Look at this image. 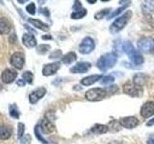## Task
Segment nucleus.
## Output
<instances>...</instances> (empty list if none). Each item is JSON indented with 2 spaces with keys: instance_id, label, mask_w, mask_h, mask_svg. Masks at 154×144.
Listing matches in <instances>:
<instances>
[{
  "instance_id": "obj_27",
  "label": "nucleus",
  "mask_w": 154,
  "mask_h": 144,
  "mask_svg": "<svg viewBox=\"0 0 154 144\" xmlns=\"http://www.w3.org/2000/svg\"><path fill=\"white\" fill-rule=\"evenodd\" d=\"M10 115L16 119H17L19 117V110H18L17 106L16 104H12L10 106Z\"/></svg>"
},
{
  "instance_id": "obj_45",
  "label": "nucleus",
  "mask_w": 154,
  "mask_h": 144,
  "mask_svg": "<svg viewBox=\"0 0 154 144\" xmlns=\"http://www.w3.org/2000/svg\"><path fill=\"white\" fill-rule=\"evenodd\" d=\"M109 144H123V143L119 142V141H112V142H110Z\"/></svg>"
},
{
  "instance_id": "obj_2",
  "label": "nucleus",
  "mask_w": 154,
  "mask_h": 144,
  "mask_svg": "<svg viewBox=\"0 0 154 144\" xmlns=\"http://www.w3.org/2000/svg\"><path fill=\"white\" fill-rule=\"evenodd\" d=\"M122 50L126 53V55L130 59L134 64L136 65H141L143 62V57L142 56L141 52H139L138 50L135 49V47L129 40L124 41L122 45Z\"/></svg>"
},
{
  "instance_id": "obj_12",
  "label": "nucleus",
  "mask_w": 154,
  "mask_h": 144,
  "mask_svg": "<svg viewBox=\"0 0 154 144\" xmlns=\"http://www.w3.org/2000/svg\"><path fill=\"white\" fill-rule=\"evenodd\" d=\"M61 66L60 62H51V64H47L43 66L42 68V75L43 76H51V75H54L56 72L59 70Z\"/></svg>"
},
{
  "instance_id": "obj_35",
  "label": "nucleus",
  "mask_w": 154,
  "mask_h": 144,
  "mask_svg": "<svg viewBox=\"0 0 154 144\" xmlns=\"http://www.w3.org/2000/svg\"><path fill=\"white\" fill-rule=\"evenodd\" d=\"M24 131H25V126L23 123H18V131H17V137L21 138L24 136Z\"/></svg>"
},
{
  "instance_id": "obj_6",
  "label": "nucleus",
  "mask_w": 154,
  "mask_h": 144,
  "mask_svg": "<svg viewBox=\"0 0 154 144\" xmlns=\"http://www.w3.org/2000/svg\"><path fill=\"white\" fill-rule=\"evenodd\" d=\"M94 48H95L94 40L91 37H85L83 40H82L79 45V52L81 54L87 55L93 52L94 50Z\"/></svg>"
},
{
  "instance_id": "obj_43",
  "label": "nucleus",
  "mask_w": 154,
  "mask_h": 144,
  "mask_svg": "<svg viewBox=\"0 0 154 144\" xmlns=\"http://www.w3.org/2000/svg\"><path fill=\"white\" fill-rule=\"evenodd\" d=\"M17 84L18 86H23L24 85H25V82L22 81V80H18V81H17Z\"/></svg>"
},
{
  "instance_id": "obj_7",
  "label": "nucleus",
  "mask_w": 154,
  "mask_h": 144,
  "mask_svg": "<svg viewBox=\"0 0 154 144\" xmlns=\"http://www.w3.org/2000/svg\"><path fill=\"white\" fill-rule=\"evenodd\" d=\"M122 88H123V92L125 94H128L130 96H132V97H139V96L143 93L142 88L135 86L133 83H130V82L124 84Z\"/></svg>"
},
{
  "instance_id": "obj_9",
  "label": "nucleus",
  "mask_w": 154,
  "mask_h": 144,
  "mask_svg": "<svg viewBox=\"0 0 154 144\" xmlns=\"http://www.w3.org/2000/svg\"><path fill=\"white\" fill-rule=\"evenodd\" d=\"M91 67V64L90 62H77V64L72 66L70 68V72L73 74H82V73H86L87 71H89L90 68Z\"/></svg>"
},
{
  "instance_id": "obj_22",
  "label": "nucleus",
  "mask_w": 154,
  "mask_h": 144,
  "mask_svg": "<svg viewBox=\"0 0 154 144\" xmlns=\"http://www.w3.org/2000/svg\"><path fill=\"white\" fill-rule=\"evenodd\" d=\"M13 130L7 125H1L0 126V139H8L12 136Z\"/></svg>"
},
{
  "instance_id": "obj_23",
  "label": "nucleus",
  "mask_w": 154,
  "mask_h": 144,
  "mask_svg": "<svg viewBox=\"0 0 154 144\" xmlns=\"http://www.w3.org/2000/svg\"><path fill=\"white\" fill-rule=\"evenodd\" d=\"M76 59H77V56L74 52H69L62 57V62L65 64H70L72 62H74Z\"/></svg>"
},
{
  "instance_id": "obj_34",
  "label": "nucleus",
  "mask_w": 154,
  "mask_h": 144,
  "mask_svg": "<svg viewBox=\"0 0 154 144\" xmlns=\"http://www.w3.org/2000/svg\"><path fill=\"white\" fill-rule=\"evenodd\" d=\"M50 49V45L48 44H42L38 47V53L40 54H45V53Z\"/></svg>"
},
{
  "instance_id": "obj_13",
  "label": "nucleus",
  "mask_w": 154,
  "mask_h": 144,
  "mask_svg": "<svg viewBox=\"0 0 154 144\" xmlns=\"http://www.w3.org/2000/svg\"><path fill=\"white\" fill-rule=\"evenodd\" d=\"M17 77V73L13 69H5L1 74V80L5 84H11L16 80Z\"/></svg>"
},
{
  "instance_id": "obj_37",
  "label": "nucleus",
  "mask_w": 154,
  "mask_h": 144,
  "mask_svg": "<svg viewBox=\"0 0 154 144\" xmlns=\"http://www.w3.org/2000/svg\"><path fill=\"white\" fill-rule=\"evenodd\" d=\"M61 56H62V51L56 50V51L51 53L50 56H49V59H58V58H61Z\"/></svg>"
},
{
  "instance_id": "obj_18",
  "label": "nucleus",
  "mask_w": 154,
  "mask_h": 144,
  "mask_svg": "<svg viewBox=\"0 0 154 144\" xmlns=\"http://www.w3.org/2000/svg\"><path fill=\"white\" fill-rule=\"evenodd\" d=\"M22 42L28 48L35 47L37 45V40L31 34H24L22 37Z\"/></svg>"
},
{
  "instance_id": "obj_16",
  "label": "nucleus",
  "mask_w": 154,
  "mask_h": 144,
  "mask_svg": "<svg viewBox=\"0 0 154 144\" xmlns=\"http://www.w3.org/2000/svg\"><path fill=\"white\" fill-rule=\"evenodd\" d=\"M147 81L148 76L144 73H137L133 77V84L137 86H140V88H143L147 83Z\"/></svg>"
},
{
  "instance_id": "obj_21",
  "label": "nucleus",
  "mask_w": 154,
  "mask_h": 144,
  "mask_svg": "<svg viewBox=\"0 0 154 144\" xmlns=\"http://www.w3.org/2000/svg\"><path fill=\"white\" fill-rule=\"evenodd\" d=\"M28 22L31 23L34 27H36L38 29H40L42 31H48L49 30V26L47 24L43 23L42 21L38 20V19H35V18H28Z\"/></svg>"
},
{
  "instance_id": "obj_17",
  "label": "nucleus",
  "mask_w": 154,
  "mask_h": 144,
  "mask_svg": "<svg viewBox=\"0 0 154 144\" xmlns=\"http://www.w3.org/2000/svg\"><path fill=\"white\" fill-rule=\"evenodd\" d=\"M102 79V75L97 74V75H91L88 77H85L81 80V85H83L85 86H89L94 85V83H96L97 81H100Z\"/></svg>"
},
{
  "instance_id": "obj_30",
  "label": "nucleus",
  "mask_w": 154,
  "mask_h": 144,
  "mask_svg": "<svg viewBox=\"0 0 154 144\" xmlns=\"http://www.w3.org/2000/svg\"><path fill=\"white\" fill-rule=\"evenodd\" d=\"M35 134H36V136L37 138L40 140L41 142H42L43 144H47L48 142L45 140V138L42 137V136L41 134V127H40V125H37V126L35 127Z\"/></svg>"
},
{
  "instance_id": "obj_29",
  "label": "nucleus",
  "mask_w": 154,
  "mask_h": 144,
  "mask_svg": "<svg viewBox=\"0 0 154 144\" xmlns=\"http://www.w3.org/2000/svg\"><path fill=\"white\" fill-rule=\"evenodd\" d=\"M111 12V9L107 8V9H103L102 11L100 12H97L95 14H94V18L97 19V20H100V19H102L106 14H108L109 13Z\"/></svg>"
},
{
  "instance_id": "obj_44",
  "label": "nucleus",
  "mask_w": 154,
  "mask_h": 144,
  "mask_svg": "<svg viewBox=\"0 0 154 144\" xmlns=\"http://www.w3.org/2000/svg\"><path fill=\"white\" fill-rule=\"evenodd\" d=\"M42 40H51L52 37L50 35H47V36H42Z\"/></svg>"
},
{
  "instance_id": "obj_40",
  "label": "nucleus",
  "mask_w": 154,
  "mask_h": 144,
  "mask_svg": "<svg viewBox=\"0 0 154 144\" xmlns=\"http://www.w3.org/2000/svg\"><path fill=\"white\" fill-rule=\"evenodd\" d=\"M40 13L42 14H45V16H49V12H48V10L45 9V8H43V9H40Z\"/></svg>"
},
{
  "instance_id": "obj_15",
  "label": "nucleus",
  "mask_w": 154,
  "mask_h": 144,
  "mask_svg": "<svg viewBox=\"0 0 154 144\" xmlns=\"http://www.w3.org/2000/svg\"><path fill=\"white\" fill-rule=\"evenodd\" d=\"M41 130L43 134H51L55 131V126L49 119L45 118L42 120V122L40 124Z\"/></svg>"
},
{
  "instance_id": "obj_11",
  "label": "nucleus",
  "mask_w": 154,
  "mask_h": 144,
  "mask_svg": "<svg viewBox=\"0 0 154 144\" xmlns=\"http://www.w3.org/2000/svg\"><path fill=\"white\" fill-rule=\"evenodd\" d=\"M119 123L122 124V127L126 129H133V128H136L139 125V119L135 116L122 117L119 120Z\"/></svg>"
},
{
  "instance_id": "obj_42",
  "label": "nucleus",
  "mask_w": 154,
  "mask_h": 144,
  "mask_svg": "<svg viewBox=\"0 0 154 144\" xmlns=\"http://www.w3.org/2000/svg\"><path fill=\"white\" fill-rule=\"evenodd\" d=\"M152 125H154V118L150 119V120H149V121L146 123V126H147V127H150V126H152Z\"/></svg>"
},
{
  "instance_id": "obj_46",
  "label": "nucleus",
  "mask_w": 154,
  "mask_h": 144,
  "mask_svg": "<svg viewBox=\"0 0 154 144\" xmlns=\"http://www.w3.org/2000/svg\"><path fill=\"white\" fill-rule=\"evenodd\" d=\"M87 2H88V3H91V4H94V3H95L96 1H95V0H87Z\"/></svg>"
},
{
  "instance_id": "obj_26",
  "label": "nucleus",
  "mask_w": 154,
  "mask_h": 144,
  "mask_svg": "<svg viewBox=\"0 0 154 144\" xmlns=\"http://www.w3.org/2000/svg\"><path fill=\"white\" fill-rule=\"evenodd\" d=\"M143 10L144 13L154 12V1H144L143 3Z\"/></svg>"
},
{
  "instance_id": "obj_33",
  "label": "nucleus",
  "mask_w": 154,
  "mask_h": 144,
  "mask_svg": "<svg viewBox=\"0 0 154 144\" xmlns=\"http://www.w3.org/2000/svg\"><path fill=\"white\" fill-rule=\"evenodd\" d=\"M105 89H106V91H107V94H108V95L115 94V93H117L118 91H119L118 86H116V85L111 86H109V88H106Z\"/></svg>"
},
{
  "instance_id": "obj_5",
  "label": "nucleus",
  "mask_w": 154,
  "mask_h": 144,
  "mask_svg": "<svg viewBox=\"0 0 154 144\" xmlns=\"http://www.w3.org/2000/svg\"><path fill=\"white\" fill-rule=\"evenodd\" d=\"M139 52L150 54L154 52V38L151 37H144L138 40Z\"/></svg>"
},
{
  "instance_id": "obj_1",
  "label": "nucleus",
  "mask_w": 154,
  "mask_h": 144,
  "mask_svg": "<svg viewBox=\"0 0 154 144\" xmlns=\"http://www.w3.org/2000/svg\"><path fill=\"white\" fill-rule=\"evenodd\" d=\"M118 62V57L117 54L114 52L111 53H106L103 56L100 57V59L96 62V66L97 68L101 71H107L108 69L113 68V67L116 65Z\"/></svg>"
},
{
  "instance_id": "obj_28",
  "label": "nucleus",
  "mask_w": 154,
  "mask_h": 144,
  "mask_svg": "<svg viewBox=\"0 0 154 144\" xmlns=\"http://www.w3.org/2000/svg\"><path fill=\"white\" fill-rule=\"evenodd\" d=\"M33 78H34L33 73L30 71H25V72H23V73H22V79L28 84H32L33 83Z\"/></svg>"
},
{
  "instance_id": "obj_36",
  "label": "nucleus",
  "mask_w": 154,
  "mask_h": 144,
  "mask_svg": "<svg viewBox=\"0 0 154 144\" xmlns=\"http://www.w3.org/2000/svg\"><path fill=\"white\" fill-rule=\"evenodd\" d=\"M26 11L29 13V14H36V5L34 4L33 2L30 3L28 5V6L26 7Z\"/></svg>"
},
{
  "instance_id": "obj_41",
  "label": "nucleus",
  "mask_w": 154,
  "mask_h": 144,
  "mask_svg": "<svg viewBox=\"0 0 154 144\" xmlns=\"http://www.w3.org/2000/svg\"><path fill=\"white\" fill-rule=\"evenodd\" d=\"M147 144H154V136H153V134H150V136L148 137Z\"/></svg>"
},
{
  "instance_id": "obj_19",
  "label": "nucleus",
  "mask_w": 154,
  "mask_h": 144,
  "mask_svg": "<svg viewBox=\"0 0 154 144\" xmlns=\"http://www.w3.org/2000/svg\"><path fill=\"white\" fill-rule=\"evenodd\" d=\"M11 23L5 17H0V35H6L11 31Z\"/></svg>"
},
{
  "instance_id": "obj_4",
  "label": "nucleus",
  "mask_w": 154,
  "mask_h": 144,
  "mask_svg": "<svg viewBox=\"0 0 154 144\" xmlns=\"http://www.w3.org/2000/svg\"><path fill=\"white\" fill-rule=\"evenodd\" d=\"M107 95V91L105 88H94L87 91L85 93V98L91 102H97V101L103 100Z\"/></svg>"
},
{
  "instance_id": "obj_14",
  "label": "nucleus",
  "mask_w": 154,
  "mask_h": 144,
  "mask_svg": "<svg viewBox=\"0 0 154 144\" xmlns=\"http://www.w3.org/2000/svg\"><path fill=\"white\" fill-rule=\"evenodd\" d=\"M46 93V88H38V89L34 90L33 92L29 95V101L31 104H36L40 99H42Z\"/></svg>"
},
{
  "instance_id": "obj_10",
  "label": "nucleus",
  "mask_w": 154,
  "mask_h": 144,
  "mask_svg": "<svg viewBox=\"0 0 154 144\" xmlns=\"http://www.w3.org/2000/svg\"><path fill=\"white\" fill-rule=\"evenodd\" d=\"M141 115L143 118H149L154 115V102L153 101H147L144 103L141 108Z\"/></svg>"
},
{
  "instance_id": "obj_25",
  "label": "nucleus",
  "mask_w": 154,
  "mask_h": 144,
  "mask_svg": "<svg viewBox=\"0 0 154 144\" xmlns=\"http://www.w3.org/2000/svg\"><path fill=\"white\" fill-rule=\"evenodd\" d=\"M122 124L119 123V121H118V120H112L109 125H108V128L110 131H112V132H119L120 131V129H122Z\"/></svg>"
},
{
  "instance_id": "obj_3",
  "label": "nucleus",
  "mask_w": 154,
  "mask_h": 144,
  "mask_svg": "<svg viewBox=\"0 0 154 144\" xmlns=\"http://www.w3.org/2000/svg\"><path fill=\"white\" fill-rule=\"evenodd\" d=\"M132 16H133L132 11H130V10L129 11H126L122 16L118 17L112 23V25L110 26V32L112 34H117L120 32L125 27V25L128 23V21L130 20V18L132 17Z\"/></svg>"
},
{
  "instance_id": "obj_31",
  "label": "nucleus",
  "mask_w": 154,
  "mask_h": 144,
  "mask_svg": "<svg viewBox=\"0 0 154 144\" xmlns=\"http://www.w3.org/2000/svg\"><path fill=\"white\" fill-rule=\"evenodd\" d=\"M114 81H115L114 76L107 75L105 77H102V79L100 80V84L101 85H110V84H112Z\"/></svg>"
},
{
  "instance_id": "obj_24",
  "label": "nucleus",
  "mask_w": 154,
  "mask_h": 144,
  "mask_svg": "<svg viewBox=\"0 0 154 144\" xmlns=\"http://www.w3.org/2000/svg\"><path fill=\"white\" fill-rule=\"evenodd\" d=\"M87 16V10L86 9H81V10H78V11H74L73 13L71 14V19H81Z\"/></svg>"
},
{
  "instance_id": "obj_39",
  "label": "nucleus",
  "mask_w": 154,
  "mask_h": 144,
  "mask_svg": "<svg viewBox=\"0 0 154 144\" xmlns=\"http://www.w3.org/2000/svg\"><path fill=\"white\" fill-rule=\"evenodd\" d=\"M81 9H83V7H82V5H81V2L75 1V4H74V6H73L74 11H78V10H81Z\"/></svg>"
},
{
  "instance_id": "obj_38",
  "label": "nucleus",
  "mask_w": 154,
  "mask_h": 144,
  "mask_svg": "<svg viewBox=\"0 0 154 144\" xmlns=\"http://www.w3.org/2000/svg\"><path fill=\"white\" fill-rule=\"evenodd\" d=\"M31 142V136H29V134H26L25 136H23L22 140H21V143L23 144H29Z\"/></svg>"
},
{
  "instance_id": "obj_32",
  "label": "nucleus",
  "mask_w": 154,
  "mask_h": 144,
  "mask_svg": "<svg viewBox=\"0 0 154 144\" xmlns=\"http://www.w3.org/2000/svg\"><path fill=\"white\" fill-rule=\"evenodd\" d=\"M128 6V5H125V6H122V7H120V8H119V9H117L116 10L115 12H113L112 14H110V16H108V19H112L113 17H115V16H117L118 14H119L122 12H123L125 9H126V7Z\"/></svg>"
},
{
  "instance_id": "obj_20",
  "label": "nucleus",
  "mask_w": 154,
  "mask_h": 144,
  "mask_svg": "<svg viewBox=\"0 0 154 144\" xmlns=\"http://www.w3.org/2000/svg\"><path fill=\"white\" fill-rule=\"evenodd\" d=\"M109 131V128L107 125L104 124H95L91 129V132L94 134H103Z\"/></svg>"
},
{
  "instance_id": "obj_8",
  "label": "nucleus",
  "mask_w": 154,
  "mask_h": 144,
  "mask_svg": "<svg viewBox=\"0 0 154 144\" xmlns=\"http://www.w3.org/2000/svg\"><path fill=\"white\" fill-rule=\"evenodd\" d=\"M24 62H25V59H24V55L20 52H16L12 55L11 59H10V62L11 64L16 67L17 69H21L23 67Z\"/></svg>"
}]
</instances>
